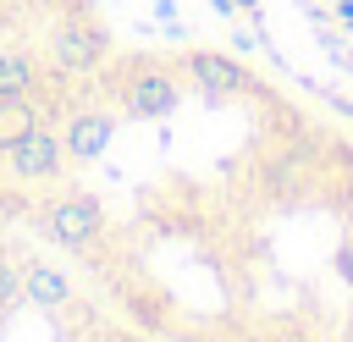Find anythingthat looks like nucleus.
<instances>
[{
	"instance_id": "f257e3e1",
	"label": "nucleus",
	"mask_w": 353,
	"mask_h": 342,
	"mask_svg": "<svg viewBox=\"0 0 353 342\" xmlns=\"http://www.w3.org/2000/svg\"><path fill=\"white\" fill-rule=\"evenodd\" d=\"M22 303V254L0 248V309Z\"/></svg>"
}]
</instances>
